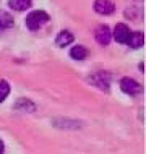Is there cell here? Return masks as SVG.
Instances as JSON below:
<instances>
[{
	"label": "cell",
	"instance_id": "6da1fadb",
	"mask_svg": "<svg viewBox=\"0 0 146 154\" xmlns=\"http://www.w3.org/2000/svg\"><path fill=\"white\" fill-rule=\"evenodd\" d=\"M47 21H49V15L45 13V11H42V10L31 11V13L26 16V26H28L29 31H37Z\"/></svg>",
	"mask_w": 146,
	"mask_h": 154
},
{
	"label": "cell",
	"instance_id": "7a4b0ae2",
	"mask_svg": "<svg viewBox=\"0 0 146 154\" xmlns=\"http://www.w3.org/2000/svg\"><path fill=\"white\" fill-rule=\"evenodd\" d=\"M88 81L91 83L96 88L102 89V91H109V86H110V73L107 72H98L94 75H91L88 78Z\"/></svg>",
	"mask_w": 146,
	"mask_h": 154
},
{
	"label": "cell",
	"instance_id": "3957f363",
	"mask_svg": "<svg viewBox=\"0 0 146 154\" xmlns=\"http://www.w3.org/2000/svg\"><path fill=\"white\" fill-rule=\"evenodd\" d=\"M120 89L128 96H136V94L141 93V85L136 80H133V78L125 76L120 80Z\"/></svg>",
	"mask_w": 146,
	"mask_h": 154
},
{
	"label": "cell",
	"instance_id": "277c9868",
	"mask_svg": "<svg viewBox=\"0 0 146 154\" xmlns=\"http://www.w3.org/2000/svg\"><path fill=\"white\" fill-rule=\"evenodd\" d=\"M94 39L98 41V44H101V45L110 44V41H112V31L109 29V26H107V24H101V26L96 28Z\"/></svg>",
	"mask_w": 146,
	"mask_h": 154
},
{
	"label": "cell",
	"instance_id": "5b68a950",
	"mask_svg": "<svg viewBox=\"0 0 146 154\" xmlns=\"http://www.w3.org/2000/svg\"><path fill=\"white\" fill-rule=\"evenodd\" d=\"M130 32L132 31H130V28H128L127 24L119 23L114 28V31H112V37H114L119 44H127L128 42V37H130Z\"/></svg>",
	"mask_w": 146,
	"mask_h": 154
},
{
	"label": "cell",
	"instance_id": "8992f818",
	"mask_svg": "<svg viewBox=\"0 0 146 154\" xmlns=\"http://www.w3.org/2000/svg\"><path fill=\"white\" fill-rule=\"evenodd\" d=\"M93 7L96 10V13H99V15H112L115 11V5L110 0H96Z\"/></svg>",
	"mask_w": 146,
	"mask_h": 154
},
{
	"label": "cell",
	"instance_id": "52a82bcc",
	"mask_svg": "<svg viewBox=\"0 0 146 154\" xmlns=\"http://www.w3.org/2000/svg\"><path fill=\"white\" fill-rule=\"evenodd\" d=\"M73 39H75V36L72 34V32L64 29V31L58 32V36H57V39H55V44L58 45V47H67L68 44L73 42Z\"/></svg>",
	"mask_w": 146,
	"mask_h": 154
},
{
	"label": "cell",
	"instance_id": "ba28073f",
	"mask_svg": "<svg viewBox=\"0 0 146 154\" xmlns=\"http://www.w3.org/2000/svg\"><path fill=\"white\" fill-rule=\"evenodd\" d=\"M130 47L133 49H140L141 45L144 44V34L141 31H135V32H130V37H128V42H127Z\"/></svg>",
	"mask_w": 146,
	"mask_h": 154
},
{
	"label": "cell",
	"instance_id": "9c48e42d",
	"mask_svg": "<svg viewBox=\"0 0 146 154\" xmlns=\"http://www.w3.org/2000/svg\"><path fill=\"white\" fill-rule=\"evenodd\" d=\"M15 109L16 110H21V112H34L36 110V104L29 99H20V101L15 102Z\"/></svg>",
	"mask_w": 146,
	"mask_h": 154
},
{
	"label": "cell",
	"instance_id": "30bf717a",
	"mask_svg": "<svg viewBox=\"0 0 146 154\" xmlns=\"http://www.w3.org/2000/svg\"><path fill=\"white\" fill-rule=\"evenodd\" d=\"M88 55H89V51L86 47H83V45H75L70 51V57L73 60H85Z\"/></svg>",
	"mask_w": 146,
	"mask_h": 154
},
{
	"label": "cell",
	"instance_id": "8fae6325",
	"mask_svg": "<svg viewBox=\"0 0 146 154\" xmlns=\"http://www.w3.org/2000/svg\"><path fill=\"white\" fill-rule=\"evenodd\" d=\"M8 7L15 11H26L31 7V0H8Z\"/></svg>",
	"mask_w": 146,
	"mask_h": 154
},
{
	"label": "cell",
	"instance_id": "7c38bea8",
	"mask_svg": "<svg viewBox=\"0 0 146 154\" xmlns=\"http://www.w3.org/2000/svg\"><path fill=\"white\" fill-rule=\"evenodd\" d=\"M15 24V20L8 11H3L0 10V29H8Z\"/></svg>",
	"mask_w": 146,
	"mask_h": 154
},
{
	"label": "cell",
	"instance_id": "4fadbf2b",
	"mask_svg": "<svg viewBox=\"0 0 146 154\" xmlns=\"http://www.w3.org/2000/svg\"><path fill=\"white\" fill-rule=\"evenodd\" d=\"M8 94H10V85L5 80H2L0 81V104L8 97Z\"/></svg>",
	"mask_w": 146,
	"mask_h": 154
},
{
	"label": "cell",
	"instance_id": "5bb4252c",
	"mask_svg": "<svg viewBox=\"0 0 146 154\" xmlns=\"http://www.w3.org/2000/svg\"><path fill=\"white\" fill-rule=\"evenodd\" d=\"M3 151H5V148H3V141L0 140V152H3Z\"/></svg>",
	"mask_w": 146,
	"mask_h": 154
}]
</instances>
